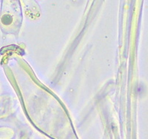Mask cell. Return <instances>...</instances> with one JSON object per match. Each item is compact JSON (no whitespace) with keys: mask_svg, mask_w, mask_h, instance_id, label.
<instances>
[{"mask_svg":"<svg viewBox=\"0 0 148 139\" xmlns=\"http://www.w3.org/2000/svg\"><path fill=\"white\" fill-rule=\"evenodd\" d=\"M2 23L5 26H9V25H11L13 22H14V16L11 15L10 14H3V16H2Z\"/></svg>","mask_w":148,"mask_h":139,"instance_id":"6da1fadb","label":"cell"}]
</instances>
